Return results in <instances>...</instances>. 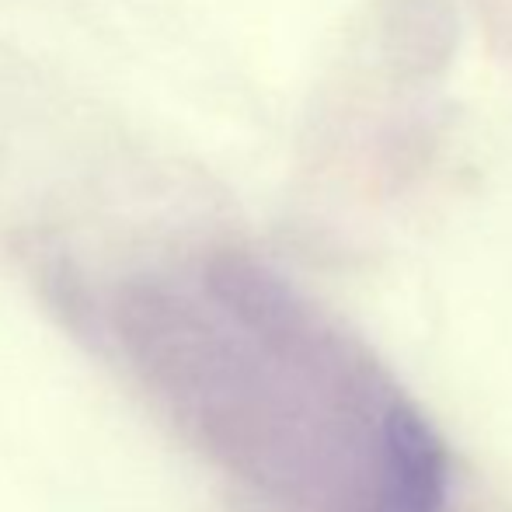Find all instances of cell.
<instances>
[{
	"instance_id": "cell-1",
	"label": "cell",
	"mask_w": 512,
	"mask_h": 512,
	"mask_svg": "<svg viewBox=\"0 0 512 512\" xmlns=\"http://www.w3.org/2000/svg\"><path fill=\"white\" fill-rule=\"evenodd\" d=\"M112 331L171 422L276 512L443 509L429 418L272 265L223 251L196 283H126Z\"/></svg>"
},
{
	"instance_id": "cell-2",
	"label": "cell",
	"mask_w": 512,
	"mask_h": 512,
	"mask_svg": "<svg viewBox=\"0 0 512 512\" xmlns=\"http://www.w3.org/2000/svg\"><path fill=\"white\" fill-rule=\"evenodd\" d=\"M377 46L398 77H436L450 67L457 49V14L450 0H380Z\"/></svg>"
}]
</instances>
